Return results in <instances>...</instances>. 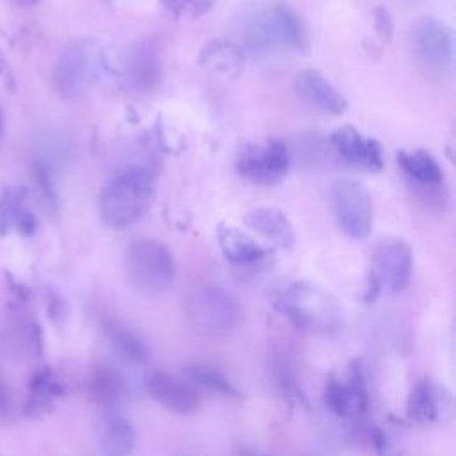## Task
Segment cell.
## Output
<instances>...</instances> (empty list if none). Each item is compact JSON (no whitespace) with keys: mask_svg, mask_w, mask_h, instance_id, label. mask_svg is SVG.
<instances>
[{"mask_svg":"<svg viewBox=\"0 0 456 456\" xmlns=\"http://www.w3.org/2000/svg\"><path fill=\"white\" fill-rule=\"evenodd\" d=\"M155 196L153 173L142 166H130L112 176L98 198V212L112 230H123L139 221Z\"/></svg>","mask_w":456,"mask_h":456,"instance_id":"6da1fadb","label":"cell"},{"mask_svg":"<svg viewBox=\"0 0 456 456\" xmlns=\"http://www.w3.org/2000/svg\"><path fill=\"white\" fill-rule=\"evenodd\" d=\"M242 39L246 50L256 55H267L280 48H308V34L303 20L283 4L253 12L242 27Z\"/></svg>","mask_w":456,"mask_h":456,"instance_id":"7a4b0ae2","label":"cell"},{"mask_svg":"<svg viewBox=\"0 0 456 456\" xmlns=\"http://www.w3.org/2000/svg\"><path fill=\"white\" fill-rule=\"evenodd\" d=\"M276 306L303 331L333 333L342 324V310L337 299L314 283H290L278 296Z\"/></svg>","mask_w":456,"mask_h":456,"instance_id":"3957f363","label":"cell"},{"mask_svg":"<svg viewBox=\"0 0 456 456\" xmlns=\"http://www.w3.org/2000/svg\"><path fill=\"white\" fill-rule=\"evenodd\" d=\"M125 276L139 292L160 294L175 280V258L166 244L155 239H137L126 246Z\"/></svg>","mask_w":456,"mask_h":456,"instance_id":"277c9868","label":"cell"},{"mask_svg":"<svg viewBox=\"0 0 456 456\" xmlns=\"http://www.w3.org/2000/svg\"><path fill=\"white\" fill-rule=\"evenodd\" d=\"M102 55L91 41L77 39L64 46L55 68L53 84L61 96L77 98L98 77L102 69Z\"/></svg>","mask_w":456,"mask_h":456,"instance_id":"5b68a950","label":"cell"},{"mask_svg":"<svg viewBox=\"0 0 456 456\" xmlns=\"http://www.w3.org/2000/svg\"><path fill=\"white\" fill-rule=\"evenodd\" d=\"M330 192L338 228L353 240L367 239L374 219L372 198L367 187L356 180L340 178L331 183Z\"/></svg>","mask_w":456,"mask_h":456,"instance_id":"8992f818","label":"cell"},{"mask_svg":"<svg viewBox=\"0 0 456 456\" xmlns=\"http://www.w3.org/2000/svg\"><path fill=\"white\" fill-rule=\"evenodd\" d=\"M187 314L200 331L223 335L239 322L240 306L228 290L216 285H205L196 289L189 297Z\"/></svg>","mask_w":456,"mask_h":456,"instance_id":"52a82bcc","label":"cell"},{"mask_svg":"<svg viewBox=\"0 0 456 456\" xmlns=\"http://www.w3.org/2000/svg\"><path fill=\"white\" fill-rule=\"evenodd\" d=\"M290 167V151L280 139H265L244 146L235 160L239 176L255 185L281 182Z\"/></svg>","mask_w":456,"mask_h":456,"instance_id":"ba28073f","label":"cell"},{"mask_svg":"<svg viewBox=\"0 0 456 456\" xmlns=\"http://www.w3.org/2000/svg\"><path fill=\"white\" fill-rule=\"evenodd\" d=\"M410 41L419 62L431 73H444L452 64V30L438 18L422 16L410 30Z\"/></svg>","mask_w":456,"mask_h":456,"instance_id":"9c48e42d","label":"cell"},{"mask_svg":"<svg viewBox=\"0 0 456 456\" xmlns=\"http://www.w3.org/2000/svg\"><path fill=\"white\" fill-rule=\"evenodd\" d=\"M330 144L338 159L363 171H379L383 167L381 144L351 125L335 128L330 135Z\"/></svg>","mask_w":456,"mask_h":456,"instance_id":"30bf717a","label":"cell"},{"mask_svg":"<svg viewBox=\"0 0 456 456\" xmlns=\"http://www.w3.org/2000/svg\"><path fill=\"white\" fill-rule=\"evenodd\" d=\"M372 258L376 264V276L387 283L392 292H403L411 278L413 256L410 246L397 237L381 239L376 242Z\"/></svg>","mask_w":456,"mask_h":456,"instance_id":"8fae6325","label":"cell"},{"mask_svg":"<svg viewBox=\"0 0 456 456\" xmlns=\"http://www.w3.org/2000/svg\"><path fill=\"white\" fill-rule=\"evenodd\" d=\"M146 390L159 404L178 415L194 413L201 406L200 394L192 385L162 370L148 376Z\"/></svg>","mask_w":456,"mask_h":456,"instance_id":"7c38bea8","label":"cell"},{"mask_svg":"<svg viewBox=\"0 0 456 456\" xmlns=\"http://www.w3.org/2000/svg\"><path fill=\"white\" fill-rule=\"evenodd\" d=\"M296 93L317 110L340 116L347 110V100L342 93L317 69H301L294 77Z\"/></svg>","mask_w":456,"mask_h":456,"instance_id":"4fadbf2b","label":"cell"},{"mask_svg":"<svg viewBox=\"0 0 456 456\" xmlns=\"http://www.w3.org/2000/svg\"><path fill=\"white\" fill-rule=\"evenodd\" d=\"M242 223L255 233L262 235L264 239L271 240L273 244L283 249H290L294 246V226L289 216L280 208L255 207L244 214Z\"/></svg>","mask_w":456,"mask_h":456,"instance_id":"5bb4252c","label":"cell"},{"mask_svg":"<svg viewBox=\"0 0 456 456\" xmlns=\"http://www.w3.org/2000/svg\"><path fill=\"white\" fill-rule=\"evenodd\" d=\"M324 403L335 415H351L367 408V388L362 369L356 365L347 383L330 379L324 390Z\"/></svg>","mask_w":456,"mask_h":456,"instance_id":"9a60e30c","label":"cell"},{"mask_svg":"<svg viewBox=\"0 0 456 456\" xmlns=\"http://www.w3.org/2000/svg\"><path fill=\"white\" fill-rule=\"evenodd\" d=\"M217 242L224 258L233 265H255L269 255L267 248L253 237L228 224L217 226Z\"/></svg>","mask_w":456,"mask_h":456,"instance_id":"2e32d148","label":"cell"},{"mask_svg":"<svg viewBox=\"0 0 456 456\" xmlns=\"http://www.w3.org/2000/svg\"><path fill=\"white\" fill-rule=\"evenodd\" d=\"M198 62L212 75L235 78L244 68V50L233 41L214 39L201 48Z\"/></svg>","mask_w":456,"mask_h":456,"instance_id":"e0dca14e","label":"cell"},{"mask_svg":"<svg viewBox=\"0 0 456 456\" xmlns=\"http://www.w3.org/2000/svg\"><path fill=\"white\" fill-rule=\"evenodd\" d=\"M126 86L137 93H150L160 80V59L159 53L146 45L134 48L128 53L125 64Z\"/></svg>","mask_w":456,"mask_h":456,"instance_id":"ac0fdd59","label":"cell"},{"mask_svg":"<svg viewBox=\"0 0 456 456\" xmlns=\"http://www.w3.org/2000/svg\"><path fill=\"white\" fill-rule=\"evenodd\" d=\"M11 226L21 235H32L37 226L27 203V191L21 187H7L0 194V232Z\"/></svg>","mask_w":456,"mask_h":456,"instance_id":"d6986e66","label":"cell"},{"mask_svg":"<svg viewBox=\"0 0 456 456\" xmlns=\"http://www.w3.org/2000/svg\"><path fill=\"white\" fill-rule=\"evenodd\" d=\"M397 164L404 175L420 187H438L444 180V169L436 159L424 150H399Z\"/></svg>","mask_w":456,"mask_h":456,"instance_id":"ffe728a7","label":"cell"},{"mask_svg":"<svg viewBox=\"0 0 456 456\" xmlns=\"http://www.w3.org/2000/svg\"><path fill=\"white\" fill-rule=\"evenodd\" d=\"M100 444L103 456H130L135 444L132 424L119 415L109 417L102 426Z\"/></svg>","mask_w":456,"mask_h":456,"instance_id":"44dd1931","label":"cell"},{"mask_svg":"<svg viewBox=\"0 0 456 456\" xmlns=\"http://www.w3.org/2000/svg\"><path fill=\"white\" fill-rule=\"evenodd\" d=\"M438 388L433 387L429 381H420L415 385V388L410 394L408 399V417L415 422H428L438 417Z\"/></svg>","mask_w":456,"mask_h":456,"instance_id":"7402d4cb","label":"cell"},{"mask_svg":"<svg viewBox=\"0 0 456 456\" xmlns=\"http://www.w3.org/2000/svg\"><path fill=\"white\" fill-rule=\"evenodd\" d=\"M105 333H107L109 342L128 362H144L148 358L146 344L126 326H121L118 322H107Z\"/></svg>","mask_w":456,"mask_h":456,"instance_id":"603a6c76","label":"cell"},{"mask_svg":"<svg viewBox=\"0 0 456 456\" xmlns=\"http://www.w3.org/2000/svg\"><path fill=\"white\" fill-rule=\"evenodd\" d=\"M89 394L103 404H112L118 401L123 390V381L119 374L110 367H96L89 376Z\"/></svg>","mask_w":456,"mask_h":456,"instance_id":"cb8c5ba5","label":"cell"},{"mask_svg":"<svg viewBox=\"0 0 456 456\" xmlns=\"http://www.w3.org/2000/svg\"><path fill=\"white\" fill-rule=\"evenodd\" d=\"M59 392H61V387L48 369L37 372L30 383V394L27 401L28 411L36 413L45 410L59 395Z\"/></svg>","mask_w":456,"mask_h":456,"instance_id":"d4e9b609","label":"cell"},{"mask_svg":"<svg viewBox=\"0 0 456 456\" xmlns=\"http://www.w3.org/2000/svg\"><path fill=\"white\" fill-rule=\"evenodd\" d=\"M32 180H34V189L37 192V198L45 207V210H48L50 214H55L59 208V198L53 185L52 171L45 160H34Z\"/></svg>","mask_w":456,"mask_h":456,"instance_id":"484cf974","label":"cell"},{"mask_svg":"<svg viewBox=\"0 0 456 456\" xmlns=\"http://www.w3.org/2000/svg\"><path fill=\"white\" fill-rule=\"evenodd\" d=\"M187 374L191 376V379L194 383L201 385L207 390H212V392H217V394H223V395L239 397V392L235 390V387L216 367H210V365H191V367H187Z\"/></svg>","mask_w":456,"mask_h":456,"instance_id":"4316f807","label":"cell"},{"mask_svg":"<svg viewBox=\"0 0 456 456\" xmlns=\"http://www.w3.org/2000/svg\"><path fill=\"white\" fill-rule=\"evenodd\" d=\"M162 5L178 20H196L216 5V0H160Z\"/></svg>","mask_w":456,"mask_h":456,"instance_id":"83f0119b","label":"cell"},{"mask_svg":"<svg viewBox=\"0 0 456 456\" xmlns=\"http://www.w3.org/2000/svg\"><path fill=\"white\" fill-rule=\"evenodd\" d=\"M372 18H374V28L379 34V37L383 41H390L392 32H394V21H392V16H390L388 9L383 7V5L376 7L374 12H372Z\"/></svg>","mask_w":456,"mask_h":456,"instance_id":"f1b7e54d","label":"cell"},{"mask_svg":"<svg viewBox=\"0 0 456 456\" xmlns=\"http://www.w3.org/2000/svg\"><path fill=\"white\" fill-rule=\"evenodd\" d=\"M5 404H7V390H5L4 383L0 381V411L5 408Z\"/></svg>","mask_w":456,"mask_h":456,"instance_id":"f546056e","label":"cell"},{"mask_svg":"<svg viewBox=\"0 0 456 456\" xmlns=\"http://www.w3.org/2000/svg\"><path fill=\"white\" fill-rule=\"evenodd\" d=\"M4 125H5V121H4V112H2V107H0V141L4 137Z\"/></svg>","mask_w":456,"mask_h":456,"instance_id":"4dcf8cb0","label":"cell"},{"mask_svg":"<svg viewBox=\"0 0 456 456\" xmlns=\"http://www.w3.org/2000/svg\"><path fill=\"white\" fill-rule=\"evenodd\" d=\"M21 4H27V5H34V4H37V0H20Z\"/></svg>","mask_w":456,"mask_h":456,"instance_id":"1f68e13d","label":"cell"}]
</instances>
